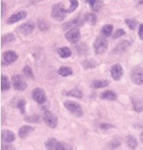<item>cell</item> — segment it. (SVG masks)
<instances>
[{
  "instance_id": "3",
  "label": "cell",
  "mask_w": 143,
  "mask_h": 150,
  "mask_svg": "<svg viewBox=\"0 0 143 150\" xmlns=\"http://www.w3.org/2000/svg\"><path fill=\"white\" fill-rule=\"evenodd\" d=\"M64 106L70 112L76 117H81L83 115V110L81 106L78 104L77 103L74 101H65L64 103Z\"/></svg>"
},
{
  "instance_id": "21",
  "label": "cell",
  "mask_w": 143,
  "mask_h": 150,
  "mask_svg": "<svg viewBox=\"0 0 143 150\" xmlns=\"http://www.w3.org/2000/svg\"><path fill=\"white\" fill-rule=\"evenodd\" d=\"M58 53L61 58H67L72 54L71 49L68 47H62L58 50Z\"/></svg>"
},
{
  "instance_id": "20",
  "label": "cell",
  "mask_w": 143,
  "mask_h": 150,
  "mask_svg": "<svg viewBox=\"0 0 143 150\" xmlns=\"http://www.w3.org/2000/svg\"><path fill=\"white\" fill-rule=\"evenodd\" d=\"M58 73L63 77H67L73 74V70L71 67L64 66V67H61L58 69Z\"/></svg>"
},
{
  "instance_id": "10",
  "label": "cell",
  "mask_w": 143,
  "mask_h": 150,
  "mask_svg": "<svg viewBox=\"0 0 143 150\" xmlns=\"http://www.w3.org/2000/svg\"><path fill=\"white\" fill-rule=\"evenodd\" d=\"M34 28H35V25L33 22L28 21L26 23H24L23 24H21L19 27H18V33L24 35H28L34 31Z\"/></svg>"
},
{
  "instance_id": "39",
  "label": "cell",
  "mask_w": 143,
  "mask_h": 150,
  "mask_svg": "<svg viewBox=\"0 0 143 150\" xmlns=\"http://www.w3.org/2000/svg\"><path fill=\"white\" fill-rule=\"evenodd\" d=\"M120 144V142H117V140H114V141L112 142V147H116V146H119Z\"/></svg>"
},
{
  "instance_id": "34",
  "label": "cell",
  "mask_w": 143,
  "mask_h": 150,
  "mask_svg": "<svg viewBox=\"0 0 143 150\" xmlns=\"http://www.w3.org/2000/svg\"><path fill=\"white\" fill-rule=\"evenodd\" d=\"M25 106H26V101L24 99L19 100L18 102V104H17V107L22 114L25 112Z\"/></svg>"
},
{
  "instance_id": "40",
  "label": "cell",
  "mask_w": 143,
  "mask_h": 150,
  "mask_svg": "<svg viewBox=\"0 0 143 150\" xmlns=\"http://www.w3.org/2000/svg\"><path fill=\"white\" fill-rule=\"evenodd\" d=\"M5 12V4L2 2V16H3Z\"/></svg>"
},
{
  "instance_id": "29",
  "label": "cell",
  "mask_w": 143,
  "mask_h": 150,
  "mask_svg": "<svg viewBox=\"0 0 143 150\" xmlns=\"http://www.w3.org/2000/svg\"><path fill=\"white\" fill-rule=\"evenodd\" d=\"M15 40V38H14V35L12 33L6 34V35H3L2 38V45L7 44V43H10L13 41Z\"/></svg>"
},
{
  "instance_id": "8",
  "label": "cell",
  "mask_w": 143,
  "mask_h": 150,
  "mask_svg": "<svg viewBox=\"0 0 143 150\" xmlns=\"http://www.w3.org/2000/svg\"><path fill=\"white\" fill-rule=\"evenodd\" d=\"M44 122L51 128H55L58 125V118L56 115L51 111H46L43 115Z\"/></svg>"
},
{
  "instance_id": "25",
  "label": "cell",
  "mask_w": 143,
  "mask_h": 150,
  "mask_svg": "<svg viewBox=\"0 0 143 150\" xmlns=\"http://www.w3.org/2000/svg\"><path fill=\"white\" fill-rule=\"evenodd\" d=\"M113 26L111 24H107L104 25V27L102 29V33L103 36L104 37H109L111 36L112 31H113Z\"/></svg>"
},
{
  "instance_id": "28",
  "label": "cell",
  "mask_w": 143,
  "mask_h": 150,
  "mask_svg": "<svg viewBox=\"0 0 143 150\" xmlns=\"http://www.w3.org/2000/svg\"><path fill=\"white\" fill-rule=\"evenodd\" d=\"M127 143L128 145V146L131 149H136L137 146V140L136 138L132 136H128L127 137Z\"/></svg>"
},
{
  "instance_id": "31",
  "label": "cell",
  "mask_w": 143,
  "mask_h": 150,
  "mask_svg": "<svg viewBox=\"0 0 143 150\" xmlns=\"http://www.w3.org/2000/svg\"><path fill=\"white\" fill-rule=\"evenodd\" d=\"M23 73L25 76H26V78L28 79H34V72L32 71L31 68H30L29 66H25L24 68L23 69Z\"/></svg>"
},
{
  "instance_id": "11",
  "label": "cell",
  "mask_w": 143,
  "mask_h": 150,
  "mask_svg": "<svg viewBox=\"0 0 143 150\" xmlns=\"http://www.w3.org/2000/svg\"><path fill=\"white\" fill-rule=\"evenodd\" d=\"M124 75V69L120 64H114L111 69V77L115 80L118 81L121 79V77Z\"/></svg>"
},
{
  "instance_id": "26",
  "label": "cell",
  "mask_w": 143,
  "mask_h": 150,
  "mask_svg": "<svg viewBox=\"0 0 143 150\" xmlns=\"http://www.w3.org/2000/svg\"><path fill=\"white\" fill-rule=\"evenodd\" d=\"M132 106L135 111L140 112L143 110V103L140 100H133L132 101Z\"/></svg>"
},
{
  "instance_id": "1",
  "label": "cell",
  "mask_w": 143,
  "mask_h": 150,
  "mask_svg": "<svg viewBox=\"0 0 143 150\" xmlns=\"http://www.w3.org/2000/svg\"><path fill=\"white\" fill-rule=\"evenodd\" d=\"M67 14V9L64 8L63 4L57 3L53 5V6L51 7V16L55 21H61L65 18Z\"/></svg>"
},
{
  "instance_id": "9",
  "label": "cell",
  "mask_w": 143,
  "mask_h": 150,
  "mask_svg": "<svg viewBox=\"0 0 143 150\" xmlns=\"http://www.w3.org/2000/svg\"><path fill=\"white\" fill-rule=\"evenodd\" d=\"M33 99L38 103L42 104L46 101V95L44 90L41 88H36L34 90L32 94Z\"/></svg>"
},
{
  "instance_id": "19",
  "label": "cell",
  "mask_w": 143,
  "mask_h": 150,
  "mask_svg": "<svg viewBox=\"0 0 143 150\" xmlns=\"http://www.w3.org/2000/svg\"><path fill=\"white\" fill-rule=\"evenodd\" d=\"M108 85H109V81L108 80H95L92 82V87L96 89L105 88Z\"/></svg>"
},
{
  "instance_id": "38",
  "label": "cell",
  "mask_w": 143,
  "mask_h": 150,
  "mask_svg": "<svg viewBox=\"0 0 143 150\" xmlns=\"http://www.w3.org/2000/svg\"><path fill=\"white\" fill-rule=\"evenodd\" d=\"M139 36L140 39L142 40L143 39V23H142L139 26Z\"/></svg>"
},
{
  "instance_id": "12",
  "label": "cell",
  "mask_w": 143,
  "mask_h": 150,
  "mask_svg": "<svg viewBox=\"0 0 143 150\" xmlns=\"http://www.w3.org/2000/svg\"><path fill=\"white\" fill-rule=\"evenodd\" d=\"M26 15H27V13L25 11H19V12L16 13V14H14L13 15H11V16L7 20L6 23H7L8 24H13V23L20 21L21 20L24 19L26 17Z\"/></svg>"
},
{
  "instance_id": "37",
  "label": "cell",
  "mask_w": 143,
  "mask_h": 150,
  "mask_svg": "<svg viewBox=\"0 0 143 150\" xmlns=\"http://www.w3.org/2000/svg\"><path fill=\"white\" fill-rule=\"evenodd\" d=\"M100 127L102 129H104V130H107V129H110V128H112V127H115V126L112 125H110V124H105V123H103V124H101Z\"/></svg>"
},
{
  "instance_id": "43",
  "label": "cell",
  "mask_w": 143,
  "mask_h": 150,
  "mask_svg": "<svg viewBox=\"0 0 143 150\" xmlns=\"http://www.w3.org/2000/svg\"><path fill=\"white\" fill-rule=\"evenodd\" d=\"M89 1H90V0H86V2H89Z\"/></svg>"
},
{
  "instance_id": "2",
  "label": "cell",
  "mask_w": 143,
  "mask_h": 150,
  "mask_svg": "<svg viewBox=\"0 0 143 150\" xmlns=\"http://www.w3.org/2000/svg\"><path fill=\"white\" fill-rule=\"evenodd\" d=\"M94 49L97 54H102L104 53L108 48V42L104 36H99L94 42Z\"/></svg>"
},
{
  "instance_id": "30",
  "label": "cell",
  "mask_w": 143,
  "mask_h": 150,
  "mask_svg": "<svg viewBox=\"0 0 143 150\" xmlns=\"http://www.w3.org/2000/svg\"><path fill=\"white\" fill-rule=\"evenodd\" d=\"M37 25H38V27H39V29L41 31H46L49 28V23L43 19L39 20L38 22H37Z\"/></svg>"
},
{
  "instance_id": "35",
  "label": "cell",
  "mask_w": 143,
  "mask_h": 150,
  "mask_svg": "<svg viewBox=\"0 0 143 150\" xmlns=\"http://www.w3.org/2000/svg\"><path fill=\"white\" fill-rule=\"evenodd\" d=\"M126 24L127 25V27H129L130 30H134L136 27V22L134 20H130V19H126L125 21Z\"/></svg>"
},
{
  "instance_id": "17",
  "label": "cell",
  "mask_w": 143,
  "mask_h": 150,
  "mask_svg": "<svg viewBox=\"0 0 143 150\" xmlns=\"http://www.w3.org/2000/svg\"><path fill=\"white\" fill-rule=\"evenodd\" d=\"M100 98L102 100H116L117 94L112 91L108 90L102 92L100 94Z\"/></svg>"
},
{
  "instance_id": "15",
  "label": "cell",
  "mask_w": 143,
  "mask_h": 150,
  "mask_svg": "<svg viewBox=\"0 0 143 150\" xmlns=\"http://www.w3.org/2000/svg\"><path fill=\"white\" fill-rule=\"evenodd\" d=\"M15 135L11 131L4 130L2 131V140L6 143H11L14 141Z\"/></svg>"
},
{
  "instance_id": "4",
  "label": "cell",
  "mask_w": 143,
  "mask_h": 150,
  "mask_svg": "<svg viewBox=\"0 0 143 150\" xmlns=\"http://www.w3.org/2000/svg\"><path fill=\"white\" fill-rule=\"evenodd\" d=\"M11 83L14 88L18 91H23L27 87V84L21 75H14L11 77Z\"/></svg>"
},
{
  "instance_id": "36",
  "label": "cell",
  "mask_w": 143,
  "mask_h": 150,
  "mask_svg": "<svg viewBox=\"0 0 143 150\" xmlns=\"http://www.w3.org/2000/svg\"><path fill=\"white\" fill-rule=\"evenodd\" d=\"M126 34V32L124 31L123 29H118V30H117L116 32L114 33L113 35V39H117V38H120L123 35H124Z\"/></svg>"
},
{
  "instance_id": "16",
  "label": "cell",
  "mask_w": 143,
  "mask_h": 150,
  "mask_svg": "<svg viewBox=\"0 0 143 150\" xmlns=\"http://www.w3.org/2000/svg\"><path fill=\"white\" fill-rule=\"evenodd\" d=\"M34 131V128L31 126L29 125H24L20 128L19 131H18V135L21 138L24 139L26 137L28 136L29 134Z\"/></svg>"
},
{
  "instance_id": "32",
  "label": "cell",
  "mask_w": 143,
  "mask_h": 150,
  "mask_svg": "<svg viewBox=\"0 0 143 150\" xmlns=\"http://www.w3.org/2000/svg\"><path fill=\"white\" fill-rule=\"evenodd\" d=\"M83 66L86 69H91V68H95L97 66V63L95 60H87L83 62Z\"/></svg>"
},
{
  "instance_id": "24",
  "label": "cell",
  "mask_w": 143,
  "mask_h": 150,
  "mask_svg": "<svg viewBox=\"0 0 143 150\" xmlns=\"http://www.w3.org/2000/svg\"><path fill=\"white\" fill-rule=\"evenodd\" d=\"M10 88V82L9 81V79L6 76L2 75L1 76V89L2 91H7Z\"/></svg>"
},
{
  "instance_id": "18",
  "label": "cell",
  "mask_w": 143,
  "mask_h": 150,
  "mask_svg": "<svg viewBox=\"0 0 143 150\" xmlns=\"http://www.w3.org/2000/svg\"><path fill=\"white\" fill-rule=\"evenodd\" d=\"M93 11H99L103 6V0H90L88 2Z\"/></svg>"
},
{
  "instance_id": "14",
  "label": "cell",
  "mask_w": 143,
  "mask_h": 150,
  "mask_svg": "<svg viewBox=\"0 0 143 150\" xmlns=\"http://www.w3.org/2000/svg\"><path fill=\"white\" fill-rule=\"evenodd\" d=\"M18 59V54L13 51H7L3 54V60L5 64H11Z\"/></svg>"
},
{
  "instance_id": "42",
  "label": "cell",
  "mask_w": 143,
  "mask_h": 150,
  "mask_svg": "<svg viewBox=\"0 0 143 150\" xmlns=\"http://www.w3.org/2000/svg\"><path fill=\"white\" fill-rule=\"evenodd\" d=\"M139 3H140V4H143V0H140V1H139Z\"/></svg>"
},
{
  "instance_id": "27",
  "label": "cell",
  "mask_w": 143,
  "mask_h": 150,
  "mask_svg": "<svg viewBox=\"0 0 143 150\" xmlns=\"http://www.w3.org/2000/svg\"><path fill=\"white\" fill-rule=\"evenodd\" d=\"M129 45L130 44H129V42L128 41H123V42H121L117 45V48H115L114 51H117V53L120 52V51H121V52L125 51V50L127 49V48L129 47Z\"/></svg>"
},
{
  "instance_id": "6",
  "label": "cell",
  "mask_w": 143,
  "mask_h": 150,
  "mask_svg": "<svg viewBox=\"0 0 143 150\" xmlns=\"http://www.w3.org/2000/svg\"><path fill=\"white\" fill-rule=\"evenodd\" d=\"M46 148L49 150H63L66 149L65 145L58 141L55 138H49L46 142Z\"/></svg>"
},
{
  "instance_id": "23",
  "label": "cell",
  "mask_w": 143,
  "mask_h": 150,
  "mask_svg": "<svg viewBox=\"0 0 143 150\" xmlns=\"http://www.w3.org/2000/svg\"><path fill=\"white\" fill-rule=\"evenodd\" d=\"M64 95L66 96H70V97H76V98H78V99H80L83 97V93L79 89H73L71 91H69L65 92L64 93Z\"/></svg>"
},
{
  "instance_id": "5",
  "label": "cell",
  "mask_w": 143,
  "mask_h": 150,
  "mask_svg": "<svg viewBox=\"0 0 143 150\" xmlns=\"http://www.w3.org/2000/svg\"><path fill=\"white\" fill-rule=\"evenodd\" d=\"M131 79L132 82L137 85H143V69L141 67H135L131 72Z\"/></svg>"
},
{
  "instance_id": "7",
  "label": "cell",
  "mask_w": 143,
  "mask_h": 150,
  "mask_svg": "<svg viewBox=\"0 0 143 150\" xmlns=\"http://www.w3.org/2000/svg\"><path fill=\"white\" fill-rule=\"evenodd\" d=\"M65 38L69 42L75 44L80 39V31L78 28L70 29L65 34Z\"/></svg>"
},
{
  "instance_id": "33",
  "label": "cell",
  "mask_w": 143,
  "mask_h": 150,
  "mask_svg": "<svg viewBox=\"0 0 143 150\" xmlns=\"http://www.w3.org/2000/svg\"><path fill=\"white\" fill-rule=\"evenodd\" d=\"M70 2H71V6L68 9H67V13L74 12L79 6V2H78L77 0H70Z\"/></svg>"
},
{
  "instance_id": "22",
  "label": "cell",
  "mask_w": 143,
  "mask_h": 150,
  "mask_svg": "<svg viewBox=\"0 0 143 150\" xmlns=\"http://www.w3.org/2000/svg\"><path fill=\"white\" fill-rule=\"evenodd\" d=\"M83 20H84L85 22L89 23L90 25H95L97 21V17L92 13H87V14H85Z\"/></svg>"
},
{
  "instance_id": "13",
  "label": "cell",
  "mask_w": 143,
  "mask_h": 150,
  "mask_svg": "<svg viewBox=\"0 0 143 150\" xmlns=\"http://www.w3.org/2000/svg\"><path fill=\"white\" fill-rule=\"evenodd\" d=\"M83 21L84 20H82L81 18H77L75 19H74L71 21H69L65 23L63 25V29L64 30H69V29H72V28H77V27H81L83 25Z\"/></svg>"
},
{
  "instance_id": "41",
  "label": "cell",
  "mask_w": 143,
  "mask_h": 150,
  "mask_svg": "<svg viewBox=\"0 0 143 150\" xmlns=\"http://www.w3.org/2000/svg\"><path fill=\"white\" fill-rule=\"evenodd\" d=\"M140 139H141V141L143 143V132L140 134Z\"/></svg>"
}]
</instances>
